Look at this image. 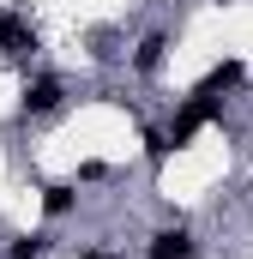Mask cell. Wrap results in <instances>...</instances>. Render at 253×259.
Returning <instances> with one entry per match:
<instances>
[{
    "instance_id": "cell-11",
    "label": "cell",
    "mask_w": 253,
    "mask_h": 259,
    "mask_svg": "<svg viewBox=\"0 0 253 259\" xmlns=\"http://www.w3.org/2000/svg\"><path fill=\"white\" fill-rule=\"evenodd\" d=\"M217 6H229V0H217Z\"/></svg>"
},
{
    "instance_id": "cell-8",
    "label": "cell",
    "mask_w": 253,
    "mask_h": 259,
    "mask_svg": "<svg viewBox=\"0 0 253 259\" xmlns=\"http://www.w3.org/2000/svg\"><path fill=\"white\" fill-rule=\"evenodd\" d=\"M49 253V235H12L6 241V259H43Z\"/></svg>"
},
{
    "instance_id": "cell-5",
    "label": "cell",
    "mask_w": 253,
    "mask_h": 259,
    "mask_svg": "<svg viewBox=\"0 0 253 259\" xmlns=\"http://www.w3.org/2000/svg\"><path fill=\"white\" fill-rule=\"evenodd\" d=\"M163 55H169V30H145V36H139V49H133V72H139V78H151V72L163 66Z\"/></svg>"
},
{
    "instance_id": "cell-10",
    "label": "cell",
    "mask_w": 253,
    "mask_h": 259,
    "mask_svg": "<svg viewBox=\"0 0 253 259\" xmlns=\"http://www.w3.org/2000/svg\"><path fill=\"white\" fill-rule=\"evenodd\" d=\"M85 259H115V253H109V247H85Z\"/></svg>"
},
{
    "instance_id": "cell-3",
    "label": "cell",
    "mask_w": 253,
    "mask_h": 259,
    "mask_svg": "<svg viewBox=\"0 0 253 259\" xmlns=\"http://www.w3.org/2000/svg\"><path fill=\"white\" fill-rule=\"evenodd\" d=\"M145 259H199V241H193L187 223H169V229H157L145 241Z\"/></svg>"
},
{
    "instance_id": "cell-7",
    "label": "cell",
    "mask_w": 253,
    "mask_h": 259,
    "mask_svg": "<svg viewBox=\"0 0 253 259\" xmlns=\"http://www.w3.org/2000/svg\"><path fill=\"white\" fill-rule=\"evenodd\" d=\"M72 205H78V193H72L66 181H49V187H43V217H66Z\"/></svg>"
},
{
    "instance_id": "cell-1",
    "label": "cell",
    "mask_w": 253,
    "mask_h": 259,
    "mask_svg": "<svg viewBox=\"0 0 253 259\" xmlns=\"http://www.w3.org/2000/svg\"><path fill=\"white\" fill-rule=\"evenodd\" d=\"M217 115H223V103H217V97H193V91H187V97H181V109H175V115H169V127H163L169 151L193 145V133H199V127H211Z\"/></svg>"
},
{
    "instance_id": "cell-6",
    "label": "cell",
    "mask_w": 253,
    "mask_h": 259,
    "mask_svg": "<svg viewBox=\"0 0 253 259\" xmlns=\"http://www.w3.org/2000/svg\"><path fill=\"white\" fill-rule=\"evenodd\" d=\"M30 49H36V30L18 12H0V55H30Z\"/></svg>"
},
{
    "instance_id": "cell-9",
    "label": "cell",
    "mask_w": 253,
    "mask_h": 259,
    "mask_svg": "<svg viewBox=\"0 0 253 259\" xmlns=\"http://www.w3.org/2000/svg\"><path fill=\"white\" fill-rule=\"evenodd\" d=\"M145 163H151V169H163V163H169V139H163L157 127L145 133Z\"/></svg>"
},
{
    "instance_id": "cell-4",
    "label": "cell",
    "mask_w": 253,
    "mask_h": 259,
    "mask_svg": "<svg viewBox=\"0 0 253 259\" xmlns=\"http://www.w3.org/2000/svg\"><path fill=\"white\" fill-rule=\"evenodd\" d=\"M241 72H247L241 61H217L199 84H193V97H217V103H223V91H235V84H241Z\"/></svg>"
},
{
    "instance_id": "cell-2",
    "label": "cell",
    "mask_w": 253,
    "mask_h": 259,
    "mask_svg": "<svg viewBox=\"0 0 253 259\" xmlns=\"http://www.w3.org/2000/svg\"><path fill=\"white\" fill-rule=\"evenodd\" d=\"M61 103H66V78H61V72H36V78L24 84V115L43 121V115H55Z\"/></svg>"
}]
</instances>
